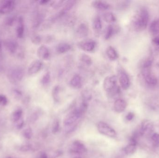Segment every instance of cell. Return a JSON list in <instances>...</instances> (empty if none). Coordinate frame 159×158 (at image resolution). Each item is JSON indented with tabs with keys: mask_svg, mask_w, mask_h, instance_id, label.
I'll use <instances>...</instances> for the list:
<instances>
[{
	"mask_svg": "<svg viewBox=\"0 0 159 158\" xmlns=\"http://www.w3.org/2000/svg\"><path fill=\"white\" fill-rule=\"evenodd\" d=\"M59 122L58 121H55V122H54V124H53L52 131H53L54 133H56L57 132L59 131Z\"/></svg>",
	"mask_w": 159,
	"mask_h": 158,
	"instance_id": "cell-35",
	"label": "cell"
},
{
	"mask_svg": "<svg viewBox=\"0 0 159 158\" xmlns=\"http://www.w3.org/2000/svg\"><path fill=\"white\" fill-rule=\"evenodd\" d=\"M22 115V111L21 109H18L16 110L12 114V120L14 122H16L19 121L21 118Z\"/></svg>",
	"mask_w": 159,
	"mask_h": 158,
	"instance_id": "cell-30",
	"label": "cell"
},
{
	"mask_svg": "<svg viewBox=\"0 0 159 158\" xmlns=\"http://www.w3.org/2000/svg\"><path fill=\"white\" fill-rule=\"evenodd\" d=\"M24 21L22 17L19 18L18 26L16 29V35L18 38H22L24 35Z\"/></svg>",
	"mask_w": 159,
	"mask_h": 158,
	"instance_id": "cell-22",
	"label": "cell"
},
{
	"mask_svg": "<svg viewBox=\"0 0 159 158\" xmlns=\"http://www.w3.org/2000/svg\"><path fill=\"white\" fill-rule=\"evenodd\" d=\"M118 79L120 86L123 90L129 89L130 85L129 77L127 72L122 69H120L118 71Z\"/></svg>",
	"mask_w": 159,
	"mask_h": 158,
	"instance_id": "cell-6",
	"label": "cell"
},
{
	"mask_svg": "<svg viewBox=\"0 0 159 158\" xmlns=\"http://www.w3.org/2000/svg\"><path fill=\"white\" fill-rule=\"evenodd\" d=\"M61 90V88L60 86L59 85H56L52 90V96L54 101L56 102H58L60 101V94Z\"/></svg>",
	"mask_w": 159,
	"mask_h": 158,
	"instance_id": "cell-27",
	"label": "cell"
},
{
	"mask_svg": "<svg viewBox=\"0 0 159 158\" xmlns=\"http://www.w3.org/2000/svg\"><path fill=\"white\" fill-rule=\"evenodd\" d=\"M89 28L88 25L84 23L80 24L76 30V33L80 38H85L88 36Z\"/></svg>",
	"mask_w": 159,
	"mask_h": 158,
	"instance_id": "cell-16",
	"label": "cell"
},
{
	"mask_svg": "<svg viewBox=\"0 0 159 158\" xmlns=\"http://www.w3.org/2000/svg\"><path fill=\"white\" fill-rule=\"evenodd\" d=\"M23 77V72L21 70L16 69L10 73L9 78L14 83L20 81Z\"/></svg>",
	"mask_w": 159,
	"mask_h": 158,
	"instance_id": "cell-15",
	"label": "cell"
},
{
	"mask_svg": "<svg viewBox=\"0 0 159 158\" xmlns=\"http://www.w3.org/2000/svg\"><path fill=\"white\" fill-rule=\"evenodd\" d=\"M148 10L145 7H142L137 11L132 20L133 29L136 32H141L146 28L149 21Z\"/></svg>",
	"mask_w": 159,
	"mask_h": 158,
	"instance_id": "cell-1",
	"label": "cell"
},
{
	"mask_svg": "<svg viewBox=\"0 0 159 158\" xmlns=\"http://www.w3.org/2000/svg\"><path fill=\"white\" fill-rule=\"evenodd\" d=\"M142 74L144 81L148 86L154 87L157 85V79L151 72L150 68H142Z\"/></svg>",
	"mask_w": 159,
	"mask_h": 158,
	"instance_id": "cell-2",
	"label": "cell"
},
{
	"mask_svg": "<svg viewBox=\"0 0 159 158\" xmlns=\"http://www.w3.org/2000/svg\"><path fill=\"white\" fill-rule=\"evenodd\" d=\"M37 54L40 59L48 60L50 58V51L46 46L42 45L38 48L37 51Z\"/></svg>",
	"mask_w": 159,
	"mask_h": 158,
	"instance_id": "cell-12",
	"label": "cell"
},
{
	"mask_svg": "<svg viewBox=\"0 0 159 158\" xmlns=\"http://www.w3.org/2000/svg\"><path fill=\"white\" fill-rule=\"evenodd\" d=\"M152 42L154 44L159 46V35H158L154 38L152 40Z\"/></svg>",
	"mask_w": 159,
	"mask_h": 158,
	"instance_id": "cell-41",
	"label": "cell"
},
{
	"mask_svg": "<svg viewBox=\"0 0 159 158\" xmlns=\"http://www.w3.org/2000/svg\"><path fill=\"white\" fill-rule=\"evenodd\" d=\"M79 158V157H77V158Z\"/></svg>",
	"mask_w": 159,
	"mask_h": 158,
	"instance_id": "cell-45",
	"label": "cell"
},
{
	"mask_svg": "<svg viewBox=\"0 0 159 158\" xmlns=\"http://www.w3.org/2000/svg\"><path fill=\"white\" fill-rule=\"evenodd\" d=\"M15 5L14 1H3L0 6V13L1 14H6L10 13L15 8Z\"/></svg>",
	"mask_w": 159,
	"mask_h": 158,
	"instance_id": "cell-9",
	"label": "cell"
},
{
	"mask_svg": "<svg viewBox=\"0 0 159 158\" xmlns=\"http://www.w3.org/2000/svg\"><path fill=\"white\" fill-rule=\"evenodd\" d=\"M83 113L80 108L75 109L66 117L64 121V125L66 126L73 125Z\"/></svg>",
	"mask_w": 159,
	"mask_h": 158,
	"instance_id": "cell-5",
	"label": "cell"
},
{
	"mask_svg": "<svg viewBox=\"0 0 159 158\" xmlns=\"http://www.w3.org/2000/svg\"><path fill=\"white\" fill-rule=\"evenodd\" d=\"M117 86H118L117 77L115 75L107 76L104 80L103 87L107 92H111Z\"/></svg>",
	"mask_w": 159,
	"mask_h": 158,
	"instance_id": "cell-3",
	"label": "cell"
},
{
	"mask_svg": "<svg viewBox=\"0 0 159 158\" xmlns=\"http://www.w3.org/2000/svg\"><path fill=\"white\" fill-rule=\"evenodd\" d=\"M32 42L35 45L40 44L42 41V38L39 35H36L32 38Z\"/></svg>",
	"mask_w": 159,
	"mask_h": 158,
	"instance_id": "cell-33",
	"label": "cell"
},
{
	"mask_svg": "<svg viewBox=\"0 0 159 158\" xmlns=\"http://www.w3.org/2000/svg\"><path fill=\"white\" fill-rule=\"evenodd\" d=\"M65 2V1H54L52 2L51 5L54 8H57L60 7L62 6V5L64 4V3Z\"/></svg>",
	"mask_w": 159,
	"mask_h": 158,
	"instance_id": "cell-34",
	"label": "cell"
},
{
	"mask_svg": "<svg viewBox=\"0 0 159 158\" xmlns=\"http://www.w3.org/2000/svg\"><path fill=\"white\" fill-rule=\"evenodd\" d=\"M78 46L80 49L86 52H93L96 46L95 41L92 40H88L83 41L78 43Z\"/></svg>",
	"mask_w": 159,
	"mask_h": 158,
	"instance_id": "cell-7",
	"label": "cell"
},
{
	"mask_svg": "<svg viewBox=\"0 0 159 158\" xmlns=\"http://www.w3.org/2000/svg\"><path fill=\"white\" fill-rule=\"evenodd\" d=\"M92 6L93 8L99 10H108L110 9L111 7V5L107 2L103 1H93L92 2Z\"/></svg>",
	"mask_w": 159,
	"mask_h": 158,
	"instance_id": "cell-11",
	"label": "cell"
},
{
	"mask_svg": "<svg viewBox=\"0 0 159 158\" xmlns=\"http://www.w3.org/2000/svg\"><path fill=\"white\" fill-rule=\"evenodd\" d=\"M127 107V102L120 98L116 99L114 103V109L117 113H120L123 112L126 109Z\"/></svg>",
	"mask_w": 159,
	"mask_h": 158,
	"instance_id": "cell-13",
	"label": "cell"
},
{
	"mask_svg": "<svg viewBox=\"0 0 159 158\" xmlns=\"http://www.w3.org/2000/svg\"><path fill=\"white\" fill-rule=\"evenodd\" d=\"M7 50L11 53H14L17 49V44L14 41H7L5 43Z\"/></svg>",
	"mask_w": 159,
	"mask_h": 158,
	"instance_id": "cell-26",
	"label": "cell"
},
{
	"mask_svg": "<svg viewBox=\"0 0 159 158\" xmlns=\"http://www.w3.org/2000/svg\"><path fill=\"white\" fill-rule=\"evenodd\" d=\"M104 20L108 23H114L116 21V16L113 13L110 12H106L103 14Z\"/></svg>",
	"mask_w": 159,
	"mask_h": 158,
	"instance_id": "cell-25",
	"label": "cell"
},
{
	"mask_svg": "<svg viewBox=\"0 0 159 158\" xmlns=\"http://www.w3.org/2000/svg\"><path fill=\"white\" fill-rule=\"evenodd\" d=\"M51 81V75L50 73L48 71L46 72L41 79V83L44 86L48 85Z\"/></svg>",
	"mask_w": 159,
	"mask_h": 158,
	"instance_id": "cell-29",
	"label": "cell"
},
{
	"mask_svg": "<svg viewBox=\"0 0 159 158\" xmlns=\"http://www.w3.org/2000/svg\"><path fill=\"white\" fill-rule=\"evenodd\" d=\"M71 49V46L70 44L62 42L59 44L56 47V51L59 54H64L68 53Z\"/></svg>",
	"mask_w": 159,
	"mask_h": 158,
	"instance_id": "cell-17",
	"label": "cell"
},
{
	"mask_svg": "<svg viewBox=\"0 0 159 158\" xmlns=\"http://www.w3.org/2000/svg\"><path fill=\"white\" fill-rule=\"evenodd\" d=\"M149 31L153 35L159 34V19L153 20L149 26Z\"/></svg>",
	"mask_w": 159,
	"mask_h": 158,
	"instance_id": "cell-24",
	"label": "cell"
},
{
	"mask_svg": "<svg viewBox=\"0 0 159 158\" xmlns=\"http://www.w3.org/2000/svg\"><path fill=\"white\" fill-rule=\"evenodd\" d=\"M30 149V146L29 145H23L20 147V151L22 152H27Z\"/></svg>",
	"mask_w": 159,
	"mask_h": 158,
	"instance_id": "cell-38",
	"label": "cell"
},
{
	"mask_svg": "<svg viewBox=\"0 0 159 158\" xmlns=\"http://www.w3.org/2000/svg\"><path fill=\"white\" fill-rule=\"evenodd\" d=\"M72 151L75 153L81 154L86 152L87 149L82 143L80 141H76L73 143Z\"/></svg>",
	"mask_w": 159,
	"mask_h": 158,
	"instance_id": "cell-18",
	"label": "cell"
},
{
	"mask_svg": "<svg viewBox=\"0 0 159 158\" xmlns=\"http://www.w3.org/2000/svg\"><path fill=\"white\" fill-rule=\"evenodd\" d=\"M83 101H86L88 102V101L91 99L92 96L90 93L88 91H84L82 94Z\"/></svg>",
	"mask_w": 159,
	"mask_h": 158,
	"instance_id": "cell-32",
	"label": "cell"
},
{
	"mask_svg": "<svg viewBox=\"0 0 159 158\" xmlns=\"http://www.w3.org/2000/svg\"><path fill=\"white\" fill-rule=\"evenodd\" d=\"M152 141L157 144H159V134L156 133L153 134L152 136Z\"/></svg>",
	"mask_w": 159,
	"mask_h": 158,
	"instance_id": "cell-37",
	"label": "cell"
},
{
	"mask_svg": "<svg viewBox=\"0 0 159 158\" xmlns=\"http://www.w3.org/2000/svg\"><path fill=\"white\" fill-rule=\"evenodd\" d=\"M158 66H159V64H158Z\"/></svg>",
	"mask_w": 159,
	"mask_h": 158,
	"instance_id": "cell-44",
	"label": "cell"
},
{
	"mask_svg": "<svg viewBox=\"0 0 159 158\" xmlns=\"http://www.w3.org/2000/svg\"><path fill=\"white\" fill-rule=\"evenodd\" d=\"M49 2H50V1H47V0H42V1H39V3L42 5H46Z\"/></svg>",
	"mask_w": 159,
	"mask_h": 158,
	"instance_id": "cell-42",
	"label": "cell"
},
{
	"mask_svg": "<svg viewBox=\"0 0 159 158\" xmlns=\"http://www.w3.org/2000/svg\"><path fill=\"white\" fill-rule=\"evenodd\" d=\"M134 117V113H133V112H129V113L127 114V116H126V119L127 121H131L133 119Z\"/></svg>",
	"mask_w": 159,
	"mask_h": 158,
	"instance_id": "cell-39",
	"label": "cell"
},
{
	"mask_svg": "<svg viewBox=\"0 0 159 158\" xmlns=\"http://www.w3.org/2000/svg\"><path fill=\"white\" fill-rule=\"evenodd\" d=\"M7 103V98L5 96L0 95V105L2 106L6 105Z\"/></svg>",
	"mask_w": 159,
	"mask_h": 158,
	"instance_id": "cell-36",
	"label": "cell"
},
{
	"mask_svg": "<svg viewBox=\"0 0 159 158\" xmlns=\"http://www.w3.org/2000/svg\"><path fill=\"white\" fill-rule=\"evenodd\" d=\"M80 60L83 64L88 66H91L93 63L92 59L89 56L85 53L82 54L80 56Z\"/></svg>",
	"mask_w": 159,
	"mask_h": 158,
	"instance_id": "cell-28",
	"label": "cell"
},
{
	"mask_svg": "<svg viewBox=\"0 0 159 158\" xmlns=\"http://www.w3.org/2000/svg\"></svg>",
	"mask_w": 159,
	"mask_h": 158,
	"instance_id": "cell-46",
	"label": "cell"
},
{
	"mask_svg": "<svg viewBox=\"0 0 159 158\" xmlns=\"http://www.w3.org/2000/svg\"><path fill=\"white\" fill-rule=\"evenodd\" d=\"M106 53L108 58L112 61H115L118 58V53L116 50L113 46H109L107 47Z\"/></svg>",
	"mask_w": 159,
	"mask_h": 158,
	"instance_id": "cell-19",
	"label": "cell"
},
{
	"mask_svg": "<svg viewBox=\"0 0 159 158\" xmlns=\"http://www.w3.org/2000/svg\"><path fill=\"white\" fill-rule=\"evenodd\" d=\"M92 27L93 30L99 33L102 28V19L99 16H96L93 19L92 22Z\"/></svg>",
	"mask_w": 159,
	"mask_h": 158,
	"instance_id": "cell-21",
	"label": "cell"
},
{
	"mask_svg": "<svg viewBox=\"0 0 159 158\" xmlns=\"http://www.w3.org/2000/svg\"><path fill=\"white\" fill-rule=\"evenodd\" d=\"M83 82L81 76L79 74H75L73 76L70 81V84L72 88L79 89L82 86Z\"/></svg>",
	"mask_w": 159,
	"mask_h": 158,
	"instance_id": "cell-14",
	"label": "cell"
},
{
	"mask_svg": "<svg viewBox=\"0 0 159 158\" xmlns=\"http://www.w3.org/2000/svg\"><path fill=\"white\" fill-rule=\"evenodd\" d=\"M117 29L113 25L110 24L107 27L104 33L105 40H108L116 32Z\"/></svg>",
	"mask_w": 159,
	"mask_h": 158,
	"instance_id": "cell-23",
	"label": "cell"
},
{
	"mask_svg": "<svg viewBox=\"0 0 159 158\" xmlns=\"http://www.w3.org/2000/svg\"><path fill=\"white\" fill-rule=\"evenodd\" d=\"M23 135L26 139H30L33 135L32 130L31 129L28 128V129L24 130L23 133Z\"/></svg>",
	"mask_w": 159,
	"mask_h": 158,
	"instance_id": "cell-31",
	"label": "cell"
},
{
	"mask_svg": "<svg viewBox=\"0 0 159 158\" xmlns=\"http://www.w3.org/2000/svg\"><path fill=\"white\" fill-rule=\"evenodd\" d=\"M43 66V64L41 60H35L29 66L28 70V73L30 75L37 74L41 70Z\"/></svg>",
	"mask_w": 159,
	"mask_h": 158,
	"instance_id": "cell-10",
	"label": "cell"
},
{
	"mask_svg": "<svg viewBox=\"0 0 159 158\" xmlns=\"http://www.w3.org/2000/svg\"><path fill=\"white\" fill-rule=\"evenodd\" d=\"M98 130L103 135L110 137H114L116 135V131L107 123L100 122L98 124Z\"/></svg>",
	"mask_w": 159,
	"mask_h": 158,
	"instance_id": "cell-4",
	"label": "cell"
},
{
	"mask_svg": "<svg viewBox=\"0 0 159 158\" xmlns=\"http://www.w3.org/2000/svg\"><path fill=\"white\" fill-rule=\"evenodd\" d=\"M17 124L16 125L17 128L18 129H20L23 127V124H24V121L22 120H20L18 121L17 122Z\"/></svg>",
	"mask_w": 159,
	"mask_h": 158,
	"instance_id": "cell-40",
	"label": "cell"
},
{
	"mask_svg": "<svg viewBox=\"0 0 159 158\" xmlns=\"http://www.w3.org/2000/svg\"><path fill=\"white\" fill-rule=\"evenodd\" d=\"M154 130V126L153 122L149 120H145L141 124V133L143 135H149Z\"/></svg>",
	"mask_w": 159,
	"mask_h": 158,
	"instance_id": "cell-8",
	"label": "cell"
},
{
	"mask_svg": "<svg viewBox=\"0 0 159 158\" xmlns=\"http://www.w3.org/2000/svg\"><path fill=\"white\" fill-rule=\"evenodd\" d=\"M137 149L136 142L135 139H133L131 143L124 148V151L127 155L134 154Z\"/></svg>",
	"mask_w": 159,
	"mask_h": 158,
	"instance_id": "cell-20",
	"label": "cell"
},
{
	"mask_svg": "<svg viewBox=\"0 0 159 158\" xmlns=\"http://www.w3.org/2000/svg\"><path fill=\"white\" fill-rule=\"evenodd\" d=\"M2 44H1V42H0V53H1V52H2Z\"/></svg>",
	"mask_w": 159,
	"mask_h": 158,
	"instance_id": "cell-43",
	"label": "cell"
}]
</instances>
